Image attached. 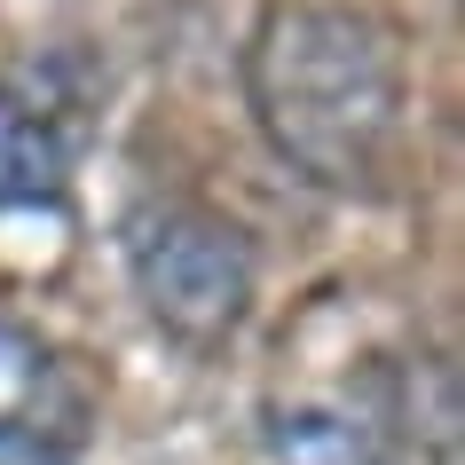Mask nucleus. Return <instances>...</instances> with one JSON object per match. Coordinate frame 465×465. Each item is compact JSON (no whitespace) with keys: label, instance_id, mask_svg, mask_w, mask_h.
<instances>
[{"label":"nucleus","instance_id":"obj_1","mask_svg":"<svg viewBox=\"0 0 465 465\" xmlns=\"http://www.w3.org/2000/svg\"><path fill=\"white\" fill-rule=\"evenodd\" d=\"M245 111L276 166L331 197H379L402 158L411 79L371 8L269 0L245 32Z\"/></svg>","mask_w":465,"mask_h":465},{"label":"nucleus","instance_id":"obj_2","mask_svg":"<svg viewBox=\"0 0 465 465\" xmlns=\"http://www.w3.org/2000/svg\"><path fill=\"white\" fill-rule=\"evenodd\" d=\"M119 261L143 316L197 355L237 340V323L252 316V292H261V252H252L245 221L213 213L197 197H143L119 221Z\"/></svg>","mask_w":465,"mask_h":465},{"label":"nucleus","instance_id":"obj_3","mask_svg":"<svg viewBox=\"0 0 465 465\" xmlns=\"http://www.w3.org/2000/svg\"><path fill=\"white\" fill-rule=\"evenodd\" d=\"M95 434V394L72 371V355L0 316V465H72Z\"/></svg>","mask_w":465,"mask_h":465},{"label":"nucleus","instance_id":"obj_4","mask_svg":"<svg viewBox=\"0 0 465 465\" xmlns=\"http://www.w3.org/2000/svg\"><path fill=\"white\" fill-rule=\"evenodd\" d=\"M387 418L347 394H269L261 450L269 465H387Z\"/></svg>","mask_w":465,"mask_h":465},{"label":"nucleus","instance_id":"obj_5","mask_svg":"<svg viewBox=\"0 0 465 465\" xmlns=\"http://www.w3.org/2000/svg\"><path fill=\"white\" fill-rule=\"evenodd\" d=\"M40 213L72 221V150H64V126L32 95L0 87V229Z\"/></svg>","mask_w":465,"mask_h":465}]
</instances>
